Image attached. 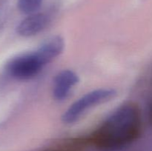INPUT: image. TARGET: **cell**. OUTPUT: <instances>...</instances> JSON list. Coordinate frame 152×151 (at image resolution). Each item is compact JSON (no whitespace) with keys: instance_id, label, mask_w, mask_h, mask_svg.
<instances>
[{"instance_id":"6da1fadb","label":"cell","mask_w":152,"mask_h":151,"mask_svg":"<svg viewBox=\"0 0 152 151\" xmlns=\"http://www.w3.org/2000/svg\"><path fill=\"white\" fill-rule=\"evenodd\" d=\"M141 129L140 110L134 104H124L104 120L89 140L101 150H117L135 142L140 135Z\"/></svg>"},{"instance_id":"7a4b0ae2","label":"cell","mask_w":152,"mask_h":151,"mask_svg":"<svg viewBox=\"0 0 152 151\" xmlns=\"http://www.w3.org/2000/svg\"><path fill=\"white\" fill-rule=\"evenodd\" d=\"M117 91L111 88H101L87 93L74 102L62 116L65 124H73L78 121L88 110L97 105L114 99Z\"/></svg>"},{"instance_id":"3957f363","label":"cell","mask_w":152,"mask_h":151,"mask_svg":"<svg viewBox=\"0 0 152 151\" xmlns=\"http://www.w3.org/2000/svg\"><path fill=\"white\" fill-rule=\"evenodd\" d=\"M45 65L35 50L12 59L7 64L6 71L14 79L25 81L38 75Z\"/></svg>"},{"instance_id":"277c9868","label":"cell","mask_w":152,"mask_h":151,"mask_svg":"<svg viewBox=\"0 0 152 151\" xmlns=\"http://www.w3.org/2000/svg\"><path fill=\"white\" fill-rule=\"evenodd\" d=\"M50 22V16L45 13L30 14L16 27V32L23 37L35 36L44 30Z\"/></svg>"},{"instance_id":"5b68a950","label":"cell","mask_w":152,"mask_h":151,"mask_svg":"<svg viewBox=\"0 0 152 151\" xmlns=\"http://www.w3.org/2000/svg\"><path fill=\"white\" fill-rule=\"evenodd\" d=\"M79 81L77 74L71 70H63L58 73L53 79V98L57 101L66 99Z\"/></svg>"},{"instance_id":"8992f818","label":"cell","mask_w":152,"mask_h":151,"mask_svg":"<svg viewBox=\"0 0 152 151\" xmlns=\"http://www.w3.org/2000/svg\"><path fill=\"white\" fill-rule=\"evenodd\" d=\"M64 46L63 38L59 36H54L43 41L36 51L47 65L62 53Z\"/></svg>"},{"instance_id":"52a82bcc","label":"cell","mask_w":152,"mask_h":151,"mask_svg":"<svg viewBox=\"0 0 152 151\" xmlns=\"http://www.w3.org/2000/svg\"><path fill=\"white\" fill-rule=\"evenodd\" d=\"M42 2L43 0H18L17 6L22 13L30 15L37 13Z\"/></svg>"},{"instance_id":"ba28073f","label":"cell","mask_w":152,"mask_h":151,"mask_svg":"<svg viewBox=\"0 0 152 151\" xmlns=\"http://www.w3.org/2000/svg\"><path fill=\"white\" fill-rule=\"evenodd\" d=\"M4 0H0V26L2 24L3 22V13H2V9L3 6H4Z\"/></svg>"},{"instance_id":"9c48e42d","label":"cell","mask_w":152,"mask_h":151,"mask_svg":"<svg viewBox=\"0 0 152 151\" xmlns=\"http://www.w3.org/2000/svg\"><path fill=\"white\" fill-rule=\"evenodd\" d=\"M48 151H66V150H59V149H54V150H48Z\"/></svg>"},{"instance_id":"30bf717a","label":"cell","mask_w":152,"mask_h":151,"mask_svg":"<svg viewBox=\"0 0 152 151\" xmlns=\"http://www.w3.org/2000/svg\"><path fill=\"white\" fill-rule=\"evenodd\" d=\"M150 116H151V119L152 121V105L151 107V109H150Z\"/></svg>"}]
</instances>
